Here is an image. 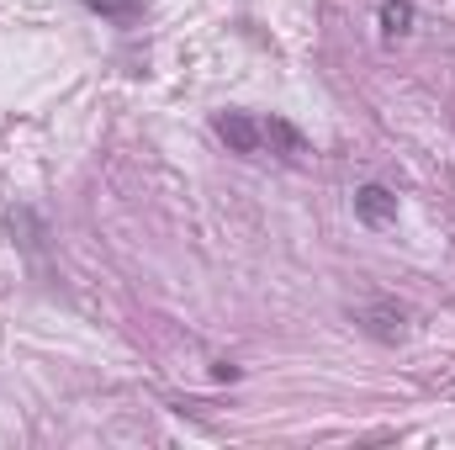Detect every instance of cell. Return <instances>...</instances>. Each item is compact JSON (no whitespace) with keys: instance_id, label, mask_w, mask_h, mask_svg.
I'll use <instances>...</instances> for the list:
<instances>
[{"instance_id":"6da1fadb","label":"cell","mask_w":455,"mask_h":450,"mask_svg":"<svg viewBox=\"0 0 455 450\" xmlns=\"http://www.w3.org/2000/svg\"><path fill=\"white\" fill-rule=\"evenodd\" d=\"M212 133L223 138L233 154H243V159H259V154H270V143H265V117L218 112V117H212Z\"/></svg>"},{"instance_id":"7a4b0ae2","label":"cell","mask_w":455,"mask_h":450,"mask_svg":"<svg viewBox=\"0 0 455 450\" xmlns=\"http://www.w3.org/2000/svg\"><path fill=\"white\" fill-rule=\"evenodd\" d=\"M355 218L365 228H392L397 223V197L387 186H360L355 191Z\"/></svg>"},{"instance_id":"3957f363","label":"cell","mask_w":455,"mask_h":450,"mask_svg":"<svg viewBox=\"0 0 455 450\" xmlns=\"http://www.w3.org/2000/svg\"><path fill=\"white\" fill-rule=\"evenodd\" d=\"M408 27H413V0H381V32L403 37Z\"/></svg>"},{"instance_id":"277c9868","label":"cell","mask_w":455,"mask_h":450,"mask_svg":"<svg viewBox=\"0 0 455 450\" xmlns=\"http://www.w3.org/2000/svg\"><path fill=\"white\" fill-rule=\"evenodd\" d=\"M96 16H107V21H138L143 11H148V0H85Z\"/></svg>"}]
</instances>
